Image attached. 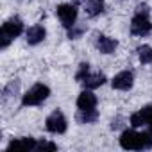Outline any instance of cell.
<instances>
[{"mask_svg": "<svg viewBox=\"0 0 152 152\" xmlns=\"http://www.w3.org/2000/svg\"><path fill=\"white\" fill-rule=\"evenodd\" d=\"M120 145L125 150H143L152 147V134L147 132H136V131H125L120 136Z\"/></svg>", "mask_w": 152, "mask_h": 152, "instance_id": "obj_1", "label": "cell"}, {"mask_svg": "<svg viewBox=\"0 0 152 152\" xmlns=\"http://www.w3.org/2000/svg\"><path fill=\"white\" fill-rule=\"evenodd\" d=\"M22 31H23V22L18 16L9 18L0 29V48H7L9 43L22 34Z\"/></svg>", "mask_w": 152, "mask_h": 152, "instance_id": "obj_2", "label": "cell"}, {"mask_svg": "<svg viewBox=\"0 0 152 152\" xmlns=\"http://www.w3.org/2000/svg\"><path fill=\"white\" fill-rule=\"evenodd\" d=\"M150 31H152V23H150V18H148L147 6H138V11L132 16V22H131V34L147 36V34H150Z\"/></svg>", "mask_w": 152, "mask_h": 152, "instance_id": "obj_3", "label": "cell"}, {"mask_svg": "<svg viewBox=\"0 0 152 152\" xmlns=\"http://www.w3.org/2000/svg\"><path fill=\"white\" fill-rule=\"evenodd\" d=\"M48 95H50L48 86H45V84H34V86L23 95L22 104H23V106H38V104L45 102V100L48 99Z\"/></svg>", "mask_w": 152, "mask_h": 152, "instance_id": "obj_4", "label": "cell"}, {"mask_svg": "<svg viewBox=\"0 0 152 152\" xmlns=\"http://www.w3.org/2000/svg\"><path fill=\"white\" fill-rule=\"evenodd\" d=\"M56 13H57V18L61 20V23L66 29L75 27V20H77V7H75V6H72V4H61V6H57Z\"/></svg>", "mask_w": 152, "mask_h": 152, "instance_id": "obj_5", "label": "cell"}, {"mask_svg": "<svg viewBox=\"0 0 152 152\" xmlns=\"http://www.w3.org/2000/svg\"><path fill=\"white\" fill-rule=\"evenodd\" d=\"M45 127H47V131H48V132H54V134H63V132L66 131L68 124H66V118H64V115H63L61 111H54V113L47 118Z\"/></svg>", "mask_w": 152, "mask_h": 152, "instance_id": "obj_6", "label": "cell"}, {"mask_svg": "<svg viewBox=\"0 0 152 152\" xmlns=\"http://www.w3.org/2000/svg\"><path fill=\"white\" fill-rule=\"evenodd\" d=\"M111 84H113L115 90H124V91H125V90H131L132 84H134V75H132V72H129V70L120 72V73H116L115 77H113Z\"/></svg>", "mask_w": 152, "mask_h": 152, "instance_id": "obj_7", "label": "cell"}, {"mask_svg": "<svg viewBox=\"0 0 152 152\" xmlns=\"http://www.w3.org/2000/svg\"><path fill=\"white\" fill-rule=\"evenodd\" d=\"M152 118V104L150 106H145L143 109H140L138 113H134L131 116V125L132 127H141L145 124H148Z\"/></svg>", "mask_w": 152, "mask_h": 152, "instance_id": "obj_8", "label": "cell"}, {"mask_svg": "<svg viewBox=\"0 0 152 152\" xmlns=\"http://www.w3.org/2000/svg\"><path fill=\"white\" fill-rule=\"evenodd\" d=\"M95 45H97V48H99L102 54H113V52L116 50V47H118L116 39H113V38H109V36H104V34L97 36Z\"/></svg>", "mask_w": 152, "mask_h": 152, "instance_id": "obj_9", "label": "cell"}, {"mask_svg": "<svg viewBox=\"0 0 152 152\" xmlns=\"http://www.w3.org/2000/svg\"><path fill=\"white\" fill-rule=\"evenodd\" d=\"M47 36V31L43 25H32L29 31H27V43L29 45H38L45 39Z\"/></svg>", "mask_w": 152, "mask_h": 152, "instance_id": "obj_10", "label": "cell"}, {"mask_svg": "<svg viewBox=\"0 0 152 152\" xmlns=\"http://www.w3.org/2000/svg\"><path fill=\"white\" fill-rule=\"evenodd\" d=\"M36 148V141L34 138H18V140H13L9 145H7V150H34Z\"/></svg>", "mask_w": 152, "mask_h": 152, "instance_id": "obj_11", "label": "cell"}, {"mask_svg": "<svg viewBox=\"0 0 152 152\" xmlns=\"http://www.w3.org/2000/svg\"><path fill=\"white\" fill-rule=\"evenodd\" d=\"M77 107L79 109H95L97 107V97L88 90V91H83L77 99Z\"/></svg>", "mask_w": 152, "mask_h": 152, "instance_id": "obj_12", "label": "cell"}, {"mask_svg": "<svg viewBox=\"0 0 152 152\" xmlns=\"http://www.w3.org/2000/svg\"><path fill=\"white\" fill-rule=\"evenodd\" d=\"M106 83V75L104 73H93V75H86L83 79V84L88 88V90H95V88H100L102 84Z\"/></svg>", "mask_w": 152, "mask_h": 152, "instance_id": "obj_13", "label": "cell"}, {"mask_svg": "<svg viewBox=\"0 0 152 152\" xmlns=\"http://www.w3.org/2000/svg\"><path fill=\"white\" fill-rule=\"evenodd\" d=\"M104 0H88V4H86V13L88 16H99L104 13Z\"/></svg>", "mask_w": 152, "mask_h": 152, "instance_id": "obj_14", "label": "cell"}, {"mask_svg": "<svg viewBox=\"0 0 152 152\" xmlns=\"http://www.w3.org/2000/svg\"><path fill=\"white\" fill-rule=\"evenodd\" d=\"M97 118H99L97 109H79V113H77V122H81V124H93Z\"/></svg>", "mask_w": 152, "mask_h": 152, "instance_id": "obj_15", "label": "cell"}, {"mask_svg": "<svg viewBox=\"0 0 152 152\" xmlns=\"http://www.w3.org/2000/svg\"><path fill=\"white\" fill-rule=\"evenodd\" d=\"M138 56H140V61H141L143 64L152 63V47H148V45H141V47L138 48Z\"/></svg>", "mask_w": 152, "mask_h": 152, "instance_id": "obj_16", "label": "cell"}, {"mask_svg": "<svg viewBox=\"0 0 152 152\" xmlns=\"http://www.w3.org/2000/svg\"><path fill=\"white\" fill-rule=\"evenodd\" d=\"M88 70H90V64H88V63H81V64H79V72H77V75H75V79L83 83V79L90 73Z\"/></svg>", "mask_w": 152, "mask_h": 152, "instance_id": "obj_17", "label": "cell"}, {"mask_svg": "<svg viewBox=\"0 0 152 152\" xmlns=\"http://www.w3.org/2000/svg\"><path fill=\"white\" fill-rule=\"evenodd\" d=\"M57 145L56 143H50V141H39L36 143V148L34 150H56Z\"/></svg>", "mask_w": 152, "mask_h": 152, "instance_id": "obj_18", "label": "cell"}, {"mask_svg": "<svg viewBox=\"0 0 152 152\" xmlns=\"http://www.w3.org/2000/svg\"><path fill=\"white\" fill-rule=\"evenodd\" d=\"M16 90H18V81L9 83V86L4 90V97H9V95H11V91H16Z\"/></svg>", "mask_w": 152, "mask_h": 152, "instance_id": "obj_19", "label": "cell"}, {"mask_svg": "<svg viewBox=\"0 0 152 152\" xmlns=\"http://www.w3.org/2000/svg\"><path fill=\"white\" fill-rule=\"evenodd\" d=\"M83 32H84V27H79V29H73V27H72V29H70V32H68V36L75 39V38H79Z\"/></svg>", "mask_w": 152, "mask_h": 152, "instance_id": "obj_20", "label": "cell"}, {"mask_svg": "<svg viewBox=\"0 0 152 152\" xmlns=\"http://www.w3.org/2000/svg\"><path fill=\"white\" fill-rule=\"evenodd\" d=\"M148 129H150V134H152V118H150V122H148Z\"/></svg>", "mask_w": 152, "mask_h": 152, "instance_id": "obj_21", "label": "cell"}, {"mask_svg": "<svg viewBox=\"0 0 152 152\" xmlns=\"http://www.w3.org/2000/svg\"><path fill=\"white\" fill-rule=\"evenodd\" d=\"M75 4H83V2H86V0H73Z\"/></svg>", "mask_w": 152, "mask_h": 152, "instance_id": "obj_22", "label": "cell"}]
</instances>
